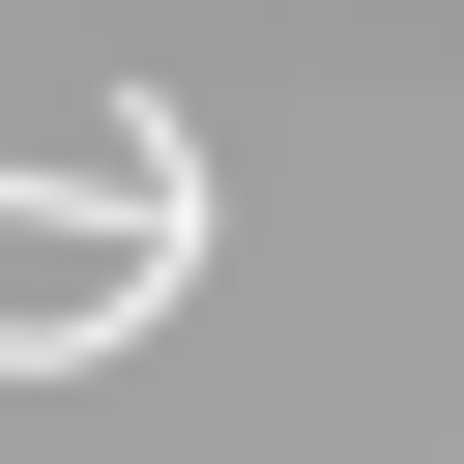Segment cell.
Returning <instances> with one entry per match:
<instances>
[{
    "instance_id": "6da1fadb",
    "label": "cell",
    "mask_w": 464,
    "mask_h": 464,
    "mask_svg": "<svg viewBox=\"0 0 464 464\" xmlns=\"http://www.w3.org/2000/svg\"><path fill=\"white\" fill-rule=\"evenodd\" d=\"M174 290H203V145H174V87H116V145H87V174H0V377L145 348Z\"/></svg>"
}]
</instances>
